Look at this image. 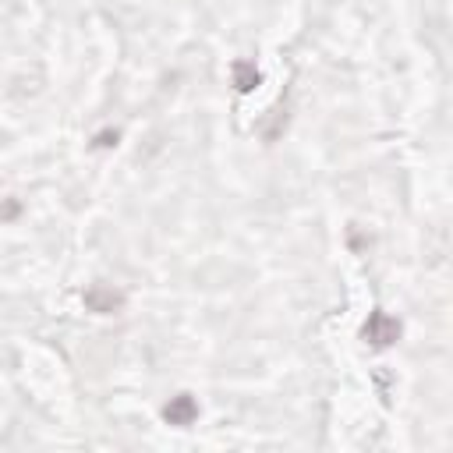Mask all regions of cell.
I'll use <instances>...</instances> for the list:
<instances>
[{
    "label": "cell",
    "mask_w": 453,
    "mask_h": 453,
    "mask_svg": "<svg viewBox=\"0 0 453 453\" xmlns=\"http://www.w3.org/2000/svg\"><path fill=\"white\" fill-rule=\"evenodd\" d=\"M396 336H401V326H396V319H389L386 312H375V315L365 322V340H372L375 347L393 344Z\"/></svg>",
    "instance_id": "1"
},
{
    "label": "cell",
    "mask_w": 453,
    "mask_h": 453,
    "mask_svg": "<svg viewBox=\"0 0 453 453\" xmlns=\"http://www.w3.org/2000/svg\"><path fill=\"white\" fill-rule=\"evenodd\" d=\"M163 418L170 422V425H192L195 418H199V404L192 401L188 393H181V396H174V401H170L166 408H163Z\"/></svg>",
    "instance_id": "2"
},
{
    "label": "cell",
    "mask_w": 453,
    "mask_h": 453,
    "mask_svg": "<svg viewBox=\"0 0 453 453\" xmlns=\"http://www.w3.org/2000/svg\"><path fill=\"white\" fill-rule=\"evenodd\" d=\"M85 305L96 308V312H113V308L121 305V298L113 294V291H89V294H85Z\"/></svg>",
    "instance_id": "3"
},
{
    "label": "cell",
    "mask_w": 453,
    "mask_h": 453,
    "mask_svg": "<svg viewBox=\"0 0 453 453\" xmlns=\"http://www.w3.org/2000/svg\"><path fill=\"white\" fill-rule=\"evenodd\" d=\"M234 85L241 89V92H248V89H255L259 85V71H255V64H234Z\"/></svg>",
    "instance_id": "4"
}]
</instances>
